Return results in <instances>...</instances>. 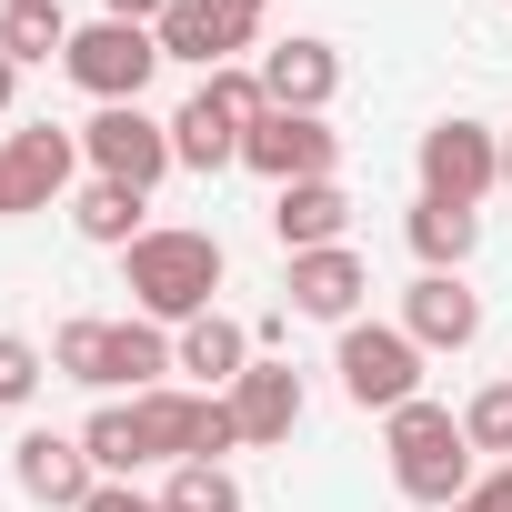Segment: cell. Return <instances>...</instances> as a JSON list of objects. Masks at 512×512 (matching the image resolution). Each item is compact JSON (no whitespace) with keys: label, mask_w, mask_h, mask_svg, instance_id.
Wrapping results in <instances>:
<instances>
[{"label":"cell","mask_w":512,"mask_h":512,"mask_svg":"<svg viewBox=\"0 0 512 512\" xmlns=\"http://www.w3.org/2000/svg\"><path fill=\"white\" fill-rule=\"evenodd\" d=\"M11 91H21V61H11V51H0V111H11Z\"/></svg>","instance_id":"30"},{"label":"cell","mask_w":512,"mask_h":512,"mask_svg":"<svg viewBox=\"0 0 512 512\" xmlns=\"http://www.w3.org/2000/svg\"><path fill=\"white\" fill-rule=\"evenodd\" d=\"M121 272H131L141 322H201V312H211V292H221V241L171 221V231H141V241L121 251Z\"/></svg>","instance_id":"1"},{"label":"cell","mask_w":512,"mask_h":512,"mask_svg":"<svg viewBox=\"0 0 512 512\" xmlns=\"http://www.w3.org/2000/svg\"><path fill=\"white\" fill-rule=\"evenodd\" d=\"M221 11H231V21H262V11H272V0H221Z\"/></svg>","instance_id":"31"},{"label":"cell","mask_w":512,"mask_h":512,"mask_svg":"<svg viewBox=\"0 0 512 512\" xmlns=\"http://www.w3.org/2000/svg\"><path fill=\"white\" fill-rule=\"evenodd\" d=\"M472 241H482V211H462V201H412V251H422V272H462Z\"/></svg>","instance_id":"18"},{"label":"cell","mask_w":512,"mask_h":512,"mask_svg":"<svg viewBox=\"0 0 512 512\" xmlns=\"http://www.w3.org/2000/svg\"><path fill=\"white\" fill-rule=\"evenodd\" d=\"M272 231H282V251H332L352 231V191L342 181H292V191H272Z\"/></svg>","instance_id":"16"},{"label":"cell","mask_w":512,"mask_h":512,"mask_svg":"<svg viewBox=\"0 0 512 512\" xmlns=\"http://www.w3.org/2000/svg\"><path fill=\"white\" fill-rule=\"evenodd\" d=\"M41 372H51V352H41V342H21V332H0V412H21V402L41 392Z\"/></svg>","instance_id":"25"},{"label":"cell","mask_w":512,"mask_h":512,"mask_svg":"<svg viewBox=\"0 0 512 512\" xmlns=\"http://www.w3.org/2000/svg\"><path fill=\"white\" fill-rule=\"evenodd\" d=\"M161 372H181L171 362V342H161V322H111V382H161Z\"/></svg>","instance_id":"23"},{"label":"cell","mask_w":512,"mask_h":512,"mask_svg":"<svg viewBox=\"0 0 512 512\" xmlns=\"http://www.w3.org/2000/svg\"><path fill=\"white\" fill-rule=\"evenodd\" d=\"M262 91H272V111H322L342 91V51L332 41H272L262 51Z\"/></svg>","instance_id":"14"},{"label":"cell","mask_w":512,"mask_h":512,"mask_svg":"<svg viewBox=\"0 0 512 512\" xmlns=\"http://www.w3.org/2000/svg\"><path fill=\"white\" fill-rule=\"evenodd\" d=\"M71 171H81V131H51V121L11 131V141H0V221L51 211V201L71 191Z\"/></svg>","instance_id":"7"},{"label":"cell","mask_w":512,"mask_h":512,"mask_svg":"<svg viewBox=\"0 0 512 512\" xmlns=\"http://www.w3.org/2000/svg\"><path fill=\"white\" fill-rule=\"evenodd\" d=\"M452 512H512V492H502V482H472V492H462Z\"/></svg>","instance_id":"29"},{"label":"cell","mask_w":512,"mask_h":512,"mask_svg":"<svg viewBox=\"0 0 512 512\" xmlns=\"http://www.w3.org/2000/svg\"><path fill=\"white\" fill-rule=\"evenodd\" d=\"M402 332H412L422 352H472V342H482V292H472L462 272H422V282L402 292Z\"/></svg>","instance_id":"9"},{"label":"cell","mask_w":512,"mask_h":512,"mask_svg":"<svg viewBox=\"0 0 512 512\" xmlns=\"http://www.w3.org/2000/svg\"><path fill=\"white\" fill-rule=\"evenodd\" d=\"M332 161H342V131H332L322 111H262V121L241 131V171H262L272 191L332 181Z\"/></svg>","instance_id":"5"},{"label":"cell","mask_w":512,"mask_h":512,"mask_svg":"<svg viewBox=\"0 0 512 512\" xmlns=\"http://www.w3.org/2000/svg\"><path fill=\"white\" fill-rule=\"evenodd\" d=\"M462 432H472V452H512V382H492V392H472V412H462Z\"/></svg>","instance_id":"26"},{"label":"cell","mask_w":512,"mask_h":512,"mask_svg":"<svg viewBox=\"0 0 512 512\" xmlns=\"http://www.w3.org/2000/svg\"><path fill=\"white\" fill-rule=\"evenodd\" d=\"M382 432H392V482H402L412 502L452 512V502L472 492V432H462L442 402H402Z\"/></svg>","instance_id":"2"},{"label":"cell","mask_w":512,"mask_h":512,"mask_svg":"<svg viewBox=\"0 0 512 512\" xmlns=\"http://www.w3.org/2000/svg\"><path fill=\"white\" fill-rule=\"evenodd\" d=\"M161 512H241V482H231L221 462H171V492H161Z\"/></svg>","instance_id":"24"},{"label":"cell","mask_w":512,"mask_h":512,"mask_svg":"<svg viewBox=\"0 0 512 512\" xmlns=\"http://www.w3.org/2000/svg\"><path fill=\"white\" fill-rule=\"evenodd\" d=\"M221 402H231L241 442H292V422H302V372H292V362H251Z\"/></svg>","instance_id":"13"},{"label":"cell","mask_w":512,"mask_h":512,"mask_svg":"<svg viewBox=\"0 0 512 512\" xmlns=\"http://www.w3.org/2000/svg\"><path fill=\"white\" fill-rule=\"evenodd\" d=\"M492 482H502V492H512V462H502V472H492Z\"/></svg>","instance_id":"33"},{"label":"cell","mask_w":512,"mask_h":512,"mask_svg":"<svg viewBox=\"0 0 512 512\" xmlns=\"http://www.w3.org/2000/svg\"><path fill=\"white\" fill-rule=\"evenodd\" d=\"M362 292H372V272H362L352 241H332V251H292V312H312V322H352Z\"/></svg>","instance_id":"12"},{"label":"cell","mask_w":512,"mask_h":512,"mask_svg":"<svg viewBox=\"0 0 512 512\" xmlns=\"http://www.w3.org/2000/svg\"><path fill=\"white\" fill-rule=\"evenodd\" d=\"M81 161H91V181H131V191H151L161 171H181V161H171V121H151L141 101H111V111H91V131H81Z\"/></svg>","instance_id":"6"},{"label":"cell","mask_w":512,"mask_h":512,"mask_svg":"<svg viewBox=\"0 0 512 512\" xmlns=\"http://www.w3.org/2000/svg\"><path fill=\"white\" fill-rule=\"evenodd\" d=\"M332 372H342L352 412H382V422H392L402 402H422V342H412L402 322H342Z\"/></svg>","instance_id":"3"},{"label":"cell","mask_w":512,"mask_h":512,"mask_svg":"<svg viewBox=\"0 0 512 512\" xmlns=\"http://www.w3.org/2000/svg\"><path fill=\"white\" fill-rule=\"evenodd\" d=\"M81 452H91V472H101V482H131V472H141V432H131V402H101V412L81 422Z\"/></svg>","instance_id":"21"},{"label":"cell","mask_w":512,"mask_h":512,"mask_svg":"<svg viewBox=\"0 0 512 512\" xmlns=\"http://www.w3.org/2000/svg\"><path fill=\"white\" fill-rule=\"evenodd\" d=\"M81 512H161V492H131V482H101Z\"/></svg>","instance_id":"27"},{"label":"cell","mask_w":512,"mask_h":512,"mask_svg":"<svg viewBox=\"0 0 512 512\" xmlns=\"http://www.w3.org/2000/svg\"><path fill=\"white\" fill-rule=\"evenodd\" d=\"M251 31L262 21H231L221 0H171V11L151 21L161 61H201V71H231V51H251Z\"/></svg>","instance_id":"11"},{"label":"cell","mask_w":512,"mask_h":512,"mask_svg":"<svg viewBox=\"0 0 512 512\" xmlns=\"http://www.w3.org/2000/svg\"><path fill=\"white\" fill-rule=\"evenodd\" d=\"M0 51H11V61H61L71 51L61 0H11V11H0Z\"/></svg>","instance_id":"20"},{"label":"cell","mask_w":512,"mask_h":512,"mask_svg":"<svg viewBox=\"0 0 512 512\" xmlns=\"http://www.w3.org/2000/svg\"><path fill=\"white\" fill-rule=\"evenodd\" d=\"M171 161H181V171H201V181H211V171H231V161H241V121H231L211 91H191V101L171 111Z\"/></svg>","instance_id":"17"},{"label":"cell","mask_w":512,"mask_h":512,"mask_svg":"<svg viewBox=\"0 0 512 512\" xmlns=\"http://www.w3.org/2000/svg\"><path fill=\"white\" fill-rule=\"evenodd\" d=\"M141 201L151 191H131V181H91L81 201H71V221H81V241H101V251H131L151 221H141Z\"/></svg>","instance_id":"19"},{"label":"cell","mask_w":512,"mask_h":512,"mask_svg":"<svg viewBox=\"0 0 512 512\" xmlns=\"http://www.w3.org/2000/svg\"><path fill=\"white\" fill-rule=\"evenodd\" d=\"M502 191H512V131H502Z\"/></svg>","instance_id":"32"},{"label":"cell","mask_w":512,"mask_h":512,"mask_svg":"<svg viewBox=\"0 0 512 512\" xmlns=\"http://www.w3.org/2000/svg\"><path fill=\"white\" fill-rule=\"evenodd\" d=\"M161 11H171V0H101V21H141V31H151Z\"/></svg>","instance_id":"28"},{"label":"cell","mask_w":512,"mask_h":512,"mask_svg":"<svg viewBox=\"0 0 512 512\" xmlns=\"http://www.w3.org/2000/svg\"><path fill=\"white\" fill-rule=\"evenodd\" d=\"M61 71L111 111V101H141L151 91V71H161V41L141 31V21H91V31H71V51H61Z\"/></svg>","instance_id":"4"},{"label":"cell","mask_w":512,"mask_h":512,"mask_svg":"<svg viewBox=\"0 0 512 512\" xmlns=\"http://www.w3.org/2000/svg\"><path fill=\"white\" fill-rule=\"evenodd\" d=\"M502 181V141L482 131V121H432L422 131V201H482Z\"/></svg>","instance_id":"8"},{"label":"cell","mask_w":512,"mask_h":512,"mask_svg":"<svg viewBox=\"0 0 512 512\" xmlns=\"http://www.w3.org/2000/svg\"><path fill=\"white\" fill-rule=\"evenodd\" d=\"M11 472H21V492H31V502H51V512H81V502L101 492V472H91L81 432H21V442H11Z\"/></svg>","instance_id":"10"},{"label":"cell","mask_w":512,"mask_h":512,"mask_svg":"<svg viewBox=\"0 0 512 512\" xmlns=\"http://www.w3.org/2000/svg\"><path fill=\"white\" fill-rule=\"evenodd\" d=\"M51 372L111 392V322H61V332H51Z\"/></svg>","instance_id":"22"},{"label":"cell","mask_w":512,"mask_h":512,"mask_svg":"<svg viewBox=\"0 0 512 512\" xmlns=\"http://www.w3.org/2000/svg\"><path fill=\"white\" fill-rule=\"evenodd\" d=\"M171 362L201 382V392H231L251 362H262V352H251V332L231 322V312H201V322H181V342H171Z\"/></svg>","instance_id":"15"}]
</instances>
